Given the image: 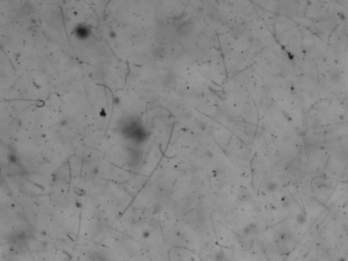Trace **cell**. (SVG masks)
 <instances>
[{
  "label": "cell",
  "instance_id": "obj_1",
  "mask_svg": "<svg viewBox=\"0 0 348 261\" xmlns=\"http://www.w3.org/2000/svg\"><path fill=\"white\" fill-rule=\"evenodd\" d=\"M267 188H268V191L273 192V191H276V188H277V186H276V184H275V183L271 182V183H268V184L267 185Z\"/></svg>",
  "mask_w": 348,
  "mask_h": 261
}]
</instances>
